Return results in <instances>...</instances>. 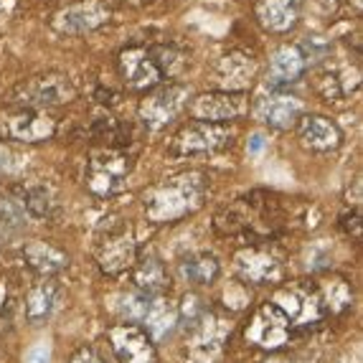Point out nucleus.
I'll use <instances>...</instances> for the list:
<instances>
[{
	"mask_svg": "<svg viewBox=\"0 0 363 363\" xmlns=\"http://www.w3.org/2000/svg\"><path fill=\"white\" fill-rule=\"evenodd\" d=\"M313 91L323 102H340V99L348 94V86L343 84V77H340L335 69L325 67V69H318L313 74Z\"/></svg>",
	"mask_w": 363,
	"mask_h": 363,
	"instance_id": "bb28decb",
	"label": "nucleus"
},
{
	"mask_svg": "<svg viewBox=\"0 0 363 363\" xmlns=\"http://www.w3.org/2000/svg\"><path fill=\"white\" fill-rule=\"evenodd\" d=\"M18 201L23 203L28 218H46L54 208V196L46 186H28L16 191Z\"/></svg>",
	"mask_w": 363,
	"mask_h": 363,
	"instance_id": "cd10ccee",
	"label": "nucleus"
},
{
	"mask_svg": "<svg viewBox=\"0 0 363 363\" xmlns=\"http://www.w3.org/2000/svg\"><path fill=\"white\" fill-rule=\"evenodd\" d=\"M125 3H133V6H140V3H145V0H125Z\"/></svg>",
	"mask_w": 363,
	"mask_h": 363,
	"instance_id": "58836bf2",
	"label": "nucleus"
},
{
	"mask_svg": "<svg viewBox=\"0 0 363 363\" xmlns=\"http://www.w3.org/2000/svg\"><path fill=\"white\" fill-rule=\"evenodd\" d=\"M74 97H77V89H74L72 79L67 74L46 72L21 82L11 91V104L18 109L46 112L49 107H59V104L72 102Z\"/></svg>",
	"mask_w": 363,
	"mask_h": 363,
	"instance_id": "7ed1b4c3",
	"label": "nucleus"
},
{
	"mask_svg": "<svg viewBox=\"0 0 363 363\" xmlns=\"http://www.w3.org/2000/svg\"><path fill=\"white\" fill-rule=\"evenodd\" d=\"M252 115L264 128L272 130H290L297 125V120L305 115V104L300 97L290 94L285 89H269L255 99Z\"/></svg>",
	"mask_w": 363,
	"mask_h": 363,
	"instance_id": "4468645a",
	"label": "nucleus"
},
{
	"mask_svg": "<svg viewBox=\"0 0 363 363\" xmlns=\"http://www.w3.org/2000/svg\"><path fill=\"white\" fill-rule=\"evenodd\" d=\"M262 145H264V140H262V135H252V145H249V150L257 152Z\"/></svg>",
	"mask_w": 363,
	"mask_h": 363,
	"instance_id": "e433bc0d",
	"label": "nucleus"
},
{
	"mask_svg": "<svg viewBox=\"0 0 363 363\" xmlns=\"http://www.w3.org/2000/svg\"><path fill=\"white\" fill-rule=\"evenodd\" d=\"M292 330L295 328L282 310L274 308L272 303H262L255 313L249 315L247 325H244V340L257 351L277 353L290 343Z\"/></svg>",
	"mask_w": 363,
	"mask_h": 363,
	"instance_id": "423d86ee",
	"label": "nucleus"
},
{
	"mask_svg": "<svg viewBox=\"0 0 363 363\" xmlns=\"http://www.w3.org/2000/svg\"><path fill=\"white\" fill-rule=\"evenodd\" d=\"M69 363H104V358L99 356L91 345H82V348H77V351L72 353Z\"/></svg>",
	"mask_w": 363,
	"mask_h": 363,
	"instance_id": "f704fd0d",
	"label": "nucleus"
},
{
	"mask_svg": "<svg viewBox=\"0 0 363 363\" xmlns=\"http://www.w3.org/2000/svg\"><path fill=\"white\" fill-rule=\"evenodd\" d=\"M56 297H59V287H56L54 279L41 277L36 285H30L28 292L23 297V315L30 325H41L51 318L56 305Z\"/></svg>",
	"mask_w": 363,
	"mask_h": 363,
	"instance_id": "b1692460",
	"label": "nucleus"
},
{
	"mask_svg": "<svg viewBox=\"0 0 363 363\" xmlns=\"http://www.w3.org/2000/svg\"><path fill=\"white\" fill-rule=\"evenodd\" d=\"M231 338V320L224 313L206 310L194 328H188L186 356L191 363H218Z\"/></svg>",
	"mask_w": 363,
	"mask_h": 363,
	"instance_id": "20e7f679",
	"label": "nucleus"
},
{
	"mask_svg": "<svg viewBox=\"0 0 363 363\" xmlns=\"http://www.w3.org/2000/svg\"><path fill=\"white\" fill-rule=\"evenodd\" d=\"M23 262L38 274V277H54V274L64 272L69 267V255L54 242L46 239H30L23 244Z\"/></svg>",
	"mask_w": 363,
	"mask_h": 363,
	"instance_id": "4be33fe9",
	"label": "nucleus"
},
{
	"mask_svg": "<svg viewBox=\"0 0 363 363\" xmlns=\"http://www.w3.org/2000/svg\"><path fill=\"white\" fill-rule=\"evenodd\" d=\"M269 303L287 315V320L292 323V328L318 325L325 318L320 310V300H318L313 279H290V282H282V285H277Z\"/></svg>",
	"mask_w": 363,
	"mask_h": 363,
	"instance_id": "0eeeda50",
	"label": "nucleus"
},
{
	"mask_svg": "<svg viewBox=\"0 0 363 363\" xmlns=\"http://www.w3.org/2000/svg\"><path fill=\"white\" fill-rule=\"evenodd\" d=\"M150 300L152 297L143 295V292H130V295L122 297V305H120V313L125 318V323H133V325H143L147 315V308H150Z\"/></svg>",
	"mask_w": 363,
	"mask_h": 363,
	"instance_id": "7c9ffc66",
	"label": "nucleus"
},
{
	"mask_svg": "<svg viewBox=\"0 0 363 363\" xmlns=\"http://www.w3.org/2000/svg\"><path fill=\"white\" fill-rule=\"evenodd\" d=\"M51 361V353L46 345H36V348H30L26 353V363H49Z\"/></svg>",
	"mask_w": 363,
	"mask_h": 363,
	"instance_id": "c9c22d12",
	"label": "nucleus"
},
{
	"mask_svg": "<svg viewBox=\"0 0 363 363\" xmlns=\"http://www.w3.org/2000/svg\"><path fill=\"white\" fill-rule=\"evenodd\" d=\"M234 143V133L226 125H211V122H188L186 128L176 133L170 140V152L178 157L203 155V152L224 150Z\"/></svg>",
	"mask_w": 363,
	"mask_h": 363,
	"instance_id": "9b49d317",
	"label": "nucleus"
},
{
	"mask_svg": "<svg viewBox=\"0 0 363 363\" xmlns=\"http://www.w3.org/2000/svg\"><path fill=\"white\" fill-rule=\"evenodd\" d=\"M188 115L196 122H211V125H226L231 120H239L249 112V94L247 91H203L196 94L186 104Z\"/></svg>",
	"mask_w": 363,
	"mask_h": 363,
	"instance_id": "9d476101",
	"label": "nucleus"
},
{
	"mask_svg": "<svg viewBox=\"0 0 363 363\" xmlns=\"http://www.w3.org/2000/svg\"><path fill=\"white\" fill-rule=\"evenodd\" d=\"M340 229L345 231V234L351 236V239H356V242H361V231H363V224H361V211H348L340 216Z\"/></svg>",
	"mask_w": 363,
	"mask_h": 363,
	"instance_id": "72a5a7b5",
	"label": "nucleus"
},
{
	"mask_svg": "<svg viewBox=\"0 0 363 363\" xmlns=\"http://www.w3.org/2000/svg\"><path fill=\"white\" fill-rule=\"evenodd\" d=\"M28 224V213H26L23 203L18 201V196H0V231H18Z\"/></svg>",
	"mask_w": 363,
	"mask_h": 363,
	"instance_id": "c85d7f7f",
	"label": "nucleus"
},
{
	"mask_svg": "<svg viewBox=\"0 0 363 363\" xmlns=\"http://www.w3.org/2000/svg\"><path fill=\"white\" fill-rule=\"evenodd\" d=\"M59 130V122L46 112L36 109H16L0 120V143H23V145H36L46 143Z\"/></svg>",
	"mask_w": 363,
	"mask_h": 363,
	"instance_id": "f8f14e48",
	"label": "nucleus"
},
{
	"mask_svg": "<svg viewBox=\"0 0 363 363\" xmlns=\"http://www.w3.org/2000/svg\"><path fill=\"white\" fill-rule=\"evenodd\" d=\"M130 277H133L135 290L147 297L165 295V292L170 290V274H168V269H165L163 259H157L155 255L138 257L133 269H130Z\"/></svg>",
	"mask_w": 363,
	"mask_h": 363,
	"instance_id": "5701e85b",
	"label": "nucleus"
},
{
	"mask_svg": "<svg viewBox=\"0 0 363 363\" xmlns=\"http://www.w3.org/2000/svg\"><path fill=\"white\" fill-rule=\"evenodd\" d=\"M315 292H318V300H320L323 315H330V318H338L345 310L353 308V300H356V292H353L351 279L343 277L338 272H325L318 279H313Z\"/></svg>",
	"mask_w": 363,
	"mask_h": 363,
	"instance_id": "6ab92c4d",
	"label": "nucleus"
},
{
	"mask_svg": "<svg viewBox=\"0 0 363 363\" xmlns=\"http://www.w3.org/2000/svg\"><path fill=\"white\" fill-rule=\"evenodd\" d=\"M257 61L244 51H229L216 64V79L224 91H247L257 79Z\"/></svg>",
	"mask_w": 363,
	"mask_h": 363,
	"instance_id": "412c9836",
	"label": "nucleus"
},
{
	"mask_svg": "<svg viewBox=\"0 0 363 363\" xmlns=\"http://www.w3.org/2000/svg\"><path fill=\"white\" fill-rule=\"evenodd\" d=\"M117 363H157V351L150 335L133 323H117L107 330Z\"/></svg>",
	"mask_w": 363,
	"mask_h": 363,
	"instance_id": "dca6fc26",
	"label": "nucleus"
},
{
	"mask_svg": "<svg viewBox=\"0 0 363 363\" xmlns=\"http://www.w3.org/2000/svg\"><path fill=\"white\" fill-rule=\"evenodd\" d=\"M143 330L150 335V340H163L168 338V333L173 328H178V305L170 303L165 295H157L150 300V308H147L145 320H143Z\"/></svg>",
	"mask_w": 363,
	"mask_h": 363,
	"instance_id": "a878e982",
	"label": "nucleus"
},
{
	"mask_svg": "<svg viewBox=\"0 0 363 363\" xmlns=\"http://www.w3.org/2000/svg\"><path fill=\"white\" fill-rule=\"evenodd\" d=\"M117 69L125 86L133 91H150L163 82V74L157 69L150 54V46H128L117 54Z\"/></svg>",
	"mask_w": 363,
	"mask_h": 363,
	"instance_id": "2eb2a0df",
	"label": "nucleus"
},
{
	"mask_svg": "<svg viewBox=\"0 0 363 363\" xmlns=\"http://www.w3.org/2000/svg\"><path fill=\"white\" fill-rule=\"evenodd\" d=\"M308 72V59L303 54V46L295 43H282L269 54V64H267V82L272 84V89H282L305 77Z\"/></svg>",
	"mask_w": 363,
	"mask_h": 363,
	"instance_id": "a211bd4d",
	"label": "nucleus"
},
{
	"mask_svg": "<svg viewBox=\"0 0 363 363\" xmlns=\"http://www.w3.org/2000/svg\"><path fill=\"white\" fill-rule=\"evenodd\" d=\"M133 173V157L122 147H102L86 160L84 186L94 199H112Z\"/></svg>",
	"mask_w": 363,
	"mask_h": 363,
	"instance_id": "f03ea898",
	"label": "nucleus"
},
{
	"mask_svg": "<svg viewBox=\"0 0 363 363\" xmlns=\"http://www.w3.org/2000/svg\"><path fill=\"white\" fill-rule=\"evenodd\" d=\"M295 130L300 145L310 152H330L343 145V130L325 115H303Z\"/></svg>",
	"mask_w": 363,
	"mask_h": 363,
	"instance_id": "f3484780",
	"label": "nucleus"
},
{
	"mask_svg": "<svg viewBox=\"0 0 363 363\" xmlns=\"http://www.w3.org/2000/svg\"><path fill=\"white\" fill-rule=\"evenodd\" d=\"M234 272L242 285H279L282 255L269 242L244 244L234 252Z\"/></svg>",
	"mask_w": 363,
	"mask_h": 363,
	"instance_id": "39448f33",
	"label": "nucleus"
},
{
	"mask_svg": "<svg viewBox=\"0 0 363 363\" xmlns=\"http://www.w3.org/2000/svg\"><path fill=\"white\" fill-rule=\"evenodd\" d=\"M303 0H257L255 18L269 33H287L300 23Z\"/></svg>",
	"mask_w": 363,
	"mask_h": 363,
	"instance_id": "aec40b11",
	"label": "nucleus"
},
{
	"mask_svg": "<svg viewBox=\"0 0 363 363\" xmlns=\"http://www.w3.org/2000/svg\"><path fill=\"white\" fill-rule=\"evenodd\" d=\"M208 176L201 170H186L143 191V211L152 224H176L206 203Z\"/></svg>",
	"mask_w": 363,
	"mask_h": 363,
	"instance_id": "f257e3e1",
	"label": "nucleus"
},
{
	"mask_svg": "<svg viewBox=\"0 0 363 363\" xmlns=\"http://www.w3.org/2000/svg\"><path fill=\"white\" fill-rule=\"evenodd\" d=\"M262 363H292L290 358H279V356H269L267 361H262Z\"/></svg>",
	"mask_w": 363,
	"mask_h": 363,
	"instance_id": "4c0bfd02",
	"label": "nucleus"
},
{
	"mask_svg": "<svg viewBox=\"0 0 363 363\" xmlns=\"http://www.w3.org/2000/svg\"><path fill=\"white\" fill-rule=\"evenodd\" d=\"M178 274L191 287H208L221 274V264L208 252H196V255H188L178 262Z\"/></svg>",
	"mask_w": 363,
	"mask_h": 363,
	"instance_id": "393cba45",
	"label": "nucleus"
},
{
	"mask_svg": "<svg viewBox=\"0 0 363 363\" xmlns=\"http://www.w3.org/2000/svg\"><path fill=\"white\" fill-rule=\"evenodd\" d=\"M109 18H112V8L104 0H77L54 13L51 28L61 36H84L107 26Z\"/></svg>",
	"mask_w": 363,
	"mask_h": 363,
	"instance_id": "ddd939ff",
	"label": "nucleus"
},
{
	"mask_svg": "<svg viewBox=\"0 0 363 363\" xmlns=\"http://www.w3.org/2000/svg\"><path fill=\"white\" fill-rule=\"evenodd\" d=\"M94 259H97L99 272L104 277H122L133 269L138 259V242L130 226H115L99 236L94 247Z\"/></svg>",
	"mask_w": 363,
	"mask_h": 363,
	"instance_id": "1a4fd4ad",
	"label": "nucleus"
},
{
	"mask_svg": "<svg viewBox=\"0 0 363 363\" xmlns=\"http://www.w3.org/2000/svg\"><path fill=\"white\" fill-rule=\"evenodd\" d=\"M91 135L97 140H102V143H120L122 130L112 117H97V120H94V128H91Z\"/></svg>",
	"mask_w": 363,
	"mask_h": 363,
	"instance_id": "473e14b6",
	"label": "nucleus"
},
{
	"mask_svg": "<svg viewBox=\"0 0 363 363\" xmlns=\"http://www.w3.org/2000/svg\"><path fill=\"white\" fill-rule=\"evenodd\" d=\"M188 104V86L181 82H160L147 91L138 107V117L147 130H163L176 122Z\"/></svg>",
	"mask_w": 363,
	"mask_h": 363,
	"instance_id": "6e6552de",
	"label": "nucleus"
},
{
	"mask_svg": "<svg viewBox=\"0 0 363 363\" xmlns=\"http://www.w3.org/2000/svg\"><path fill=\"white\" fill-rule=\"evenodd\" d=\"M150 54H152V59H155L160 74H163V79L178 77L183 64H186L183 54L178 49H173V46H150Z\"/></svg>",
	"mask_w": 363,
	"mask_h": 363,
	"instance_id": "c756f323",
	"label": "nucleus"
},
{
	"mask_svg": "<svg viewBox=\"0 0 363 363\" xmlns=\"http://www.w3.org/2000/svg\"><path fill=\"white\" fill-rule=\"evenodd\" d=\"M206 303H203V297L196 295V292H188L186 297H183V303L178 305V323L186 328H194L196 323L203 318V313H206Z\"/></svg>",
	"mask_w": 363,
	"mask_h": 363,
	"instance_id": "2f4dec72",
	"label": "nucleus"
}]
</instances>
